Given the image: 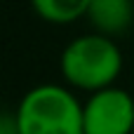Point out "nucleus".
Returning a JSON list of instances; mask_svg holds the SVG:
<instances>
[{
	"label": "nucleus",
	"mask_w": 134,
	"mask_h": 134,
	"mask_svg": "<svg viewBox=\"0 0 134 134\" xmlns=\"http://www.w3.org/2000/svg\"><path fill=\"white\" fill-rule=\"evenodd\" d=\"M85 134H134V97L113 85L82 101Z\"/></svg>",
	"instance_id": "7ed1b4c3"
},
{
	"label": "nucleus",
	"mask_w": 134,
	"mask_h": 134,
	"mask_svg": "<svg viewBox=\"0 0 134 134\" xmlns=\"http://www.w3.org/2000/svg\"><path fill=\"white\" fill-rule=\"evenodd\" d=\"M0 134H21L14 111H5L2 113V118H0Z\"/></svg>",
	"instance_id": "423d86ee"
},
{
	"label": "nucleus",
	"mask_w": 134,
	"mask_h": 134,
	"mask_svg": "<svg viewBox=\"0 0 134 134\" xmlns=\"http://www.w3.org/2000/svg\"><path fill=\"white\" fill-rule=\"evenodd\" d=\"M125 59L120 45L101 33H82L73 38L59 57V73L64 82L85 94L113 87L122 73Z\"/></svg>",
	"instance_id": "f257e3e1"
},
{
	"label": "nucleus",
	"mask_w": 134,
	"mask_h": 134,
	"mask_svg": "<svg viewBox=\"0 0 134 134\" xmlns=\"http://www.w3.org/2000/svg\"><path fill=\"white\" fill-rule=\"evenodd\" d=\"M31 9L52 26H68L87 16L90 0H28Z\"/></svg>",
	"instance_id": "39448f33"
},
{
	"label": "nucleus",
	"mask_w": 134,
	"mask_h": 134,
	"mask_svg": "<svg viewBox=\"0 0 134 134\" xmlns=\"http://www.w3.org/2000/svg\"><path fill=\"white\" fill-rule=\"evenodd\" d=\"M21 134H85L82 101L68 85L40 82L14 108Z\"/></svg>",
	"instance_id": "f03ea898"
},
{
	"label": "nucleus",
	"mask_w": 134,
	"mask_h": 134,
	"mask_svg": "<svg viewBox=\"0 0 134 134\" xmlns=\"http://www.w3.org/2000/svg\"><path fill=\"white\" fill-rule=\"evenodd\" d=\"M85 19L94 33L122 38L134 26V0H90Z\"/></svg>",
	"instance_id": "20e7f679"
}]
</instances>
